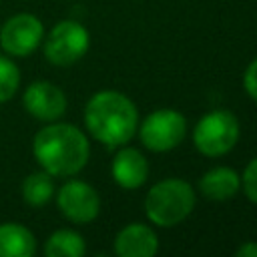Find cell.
<instances>
[{
  "instance_id": "3",
  "label": "cell",
  "mask_w": 257,
  "mask_h": 257,
  "mask_svg": "<svg viewBox=\"0 0 257 257\" xmlns=\"http://www.w3.org/2000/svg\"><path fill=\"white\" fill-rule=\"evenodd\" d=\"M195 207L193 187L183 179H165L151 187L145 199L147 217L159 227L181 223Z\"/></svg>"
},
{
  "instance_id": "15",
  "label": "cell",
  "mask_w": 257,
  "mask_h": 257,
  "mask_svg": "<svg viewBox=\"0 0 257 257\" xmlns=\"http://www.w3.org/2000/svg\"><path fill=\"white\" fill-rule=\"evenodd\" d=\"M22 199L26 205L38 209V207H44L52 197H54V181H52V175L46 173V171H34L30 173L24 181H22Z\"/></svg>"
},
{
  "instance_id": "17",
  "label": "cell",
  "mask_w": 257,
  "mask_h": 257,
  "mask_svg": "<svg viewBox=\"0 0 257 257\" xmlns=\"http://www.w3.org/2000/svg\"><path fill=\"white\" fill-rule=\"evenodd\" d=\"M241 183H243V191L245 195L257 203V157L253 161H249V165L245 167L243 171V177H241Z\"/></svg>"
},
{
  "instance_id": "8",
  "label": "cell",
  "mask_w": 257,
  "mask_h": 257,
  "mask_svg": "<svg viewBox=\"0 0 257 257\" xmlns=\"http://www.w3.org/2000/svg\"><path fill=\"white\" fill-rule=\"evenodd\" d=\"M56 205L60 213L72 223H90L100 211V199L94 187L84 181H66L56 193Z\"/></svg>"
},
{
  "instance_id": "1",
  "label": "cell",
  "mask_w": 257,
  "mask_h": 257,
  "mask_svg": "<svg viewBox=\"0 0 257 257\" xmlns=\"http://www.w3.org/2000/svg\"><path fill=\"white\" fill-rule=\"evenodd\" d=\"M32 155L42 171L52 177H72L90 157L86 135L68 122H48L32 139Z\"/></svg>"
},
{
  "instance_id": "11",
  "label": "cell",
  "mask_w": 257,
  "mask_h": 257,
  "mask_svg": "<svg viewBox=\"0 0 257 257\" xmlns=\"http://www.w3.org/2000/svg\"><path fill=\"white\" fill-rule=\"evenodd\" d=\"M159 249L155 231L143 223H131L118 231L114 239V251L120 257H153Z\"/></svg>"
},
{
  "instance_id": "10",
  "label": "cell",
  "mask_w": 257,
  "mask_h": 257,
  "mask_svg": "<svg viewBox=\"0 0 257 257\" xmlns=\"http://www.w3.org/2000/svg\"><path fill=\"white\" fill-rule=\"evenodd\" d=\"M110 173L116 185H120L122 189H139L149 177V163L141 151L124 147L114 155Z\"/></svg>"
},
{
  "instance_id": "9",
  "label": "cell",
  "mask_w": 257,
  "mask_h": 257,
  "mask_svg": "<svg viewBox=\"0 0 257 257\" xmlns=\"http://www.w3.org/2000/svg\"><path fill=\"white\" fill-rule=\"evenodd\" d=\"M22 104L26 112L42 122H54L66 112V94L48 80H34L26 86Z\"/></svg>"
},
{
  "instance_id": "13",
  "label": "cell",
  "mask_w": 257,
  "mask_h": 257,
  "mask_svg": "<svg viewBox=\"0 0 257 257\" xmlns=\"http://www.w3.org/2000/svg\"><path fill=\"white\" fill-rule=\"evenodd\" d=\"M239 187H241V177L237 175V171H233L229 167L209 169L199 181L201 193L213 201H227V199L235 197Z\"/></svg>"
},
{
  "instance_id": "5",
  "label": "cell",
  "mask_w": 257,
  "mask_h": 257,
  "mask_svg": "<svg viewBox=\"0 0 257 257\" xmlns=\"http://www.w3.org/2000/svg\"><path fill=\"white\" fill-rule=\"evenodd\" d=\"M239 139V120L229 110L207 112L193 131V143L205 157H221L229 153Z\"/></svg>"
},
{
  "instance_id": "12",
  "label": "cell",
  "mask_w": 257,
  "mask_h": 257,
  "mask_svg": "<svg viewBox=\"0 0 257 257\" xmlns=\"http://www.w3.org/2000/svg\"><path fill=\"white\" fill-rule=\"evenodd\" d=\"M36 253V237L22 223H0V257H32Z\"/></svg>"
},
{
  "instance_id": "14",
  "label": "cell",
  "mask_w": 257,
  "mask_h": 257,
  "mask_svg": "<svg viewBox=\"0 0 257 257\" xmlns=\"http://www.w3.org/2000/svg\"><path fill=\"white\" fill-rule=\"evenodd\" d=\"M84 253L86 243L82 235L72 229H58L44 243L46 257H82Z\"/></svg>"
},
{
  "instance_id": "2",
  "label": "cell",
  "mask_w": 257,
  "mask_h": 257,
  "mask_svg": "<svg viewBox=\"0 0 257 257\" xmlns=\"http://www.w3.org/2000/svg\"><path fill=\"white\" fill-rule=\"evenodd\" d=\"M84 124L98 143L120 147L128 143L137 131V106L122 92L100 90L92 94L84 106Z\"/></svg>"
},
{
  "instance_id": "7",
  "label": "cell",
  "mask_w": 257,
  "mask_h": 257,
  "mask_svg": "<svg viewBox=\"0 0 257 257\" xmlns=\"http://www.w3.org/2000/svg\"><path fill=\"white\" fill-rule=\"evenodd\" d=\"M44 38V24L30 12H18L10 16L0 28V48L8 56L32 54Z\"/></svg>"
},
{
  "instance_id": "6",
  "label": "cell",
  "mask_w": 257,
  "mask_h": 257,
  "mask_svg": "<svg viewBox=\"0 0 257 257\" xmlns=\"http://www.w3.org/2000/svg\"><path fill=\"white\" fill-rule=\"evenodd\" d=\"M141 141L149 151L155 153H165L175 149L187 133V120L181 112L173 110V108H161L151 112L141 128Z\"/></svg>"
},
{
  "instance_id": "19",
  "label": "cell",
  "mask_w": 257,
  "mask_h": 257,
  "mask_svg": "<svg viewBox=\"0 0 257 257\" xmlns=\"http://www.w3.org/2000/svg\"><path fill=\"white\" fill-rule=\"evenodd\" d=\"M235 253H237L239 257H257V243H255V241H247V243H243Z\"/></svg>"
},
{
  "instance_id": "16",
  "label": "cell",
  "mask_w": 257,
  "mask_h": 257,
  "mask_svg": "<svg viewBox=\"0 0 257 257\" xmlns=\"http://www.w3.org/2000/svg\"><path fill=\"white\" fill-rule=\"evenodd\" d=\"M20 88V68L8 56L0 54V104L8 102Z\"/></svg>"
},
{
  "instance_id": "4",
  "label": "cell",
  "mask_w": 257,
  "mask_h": 257,
  "mask_svg": "<svg viewBox=\"0 0 257 257\" xmlns=\"http://www.w3.org/2000/svg\"><path fill=\"white\" fill-rule=\"evenodd\" d=\"M88 46V30L76 20H62L54 24L42 38L44 56L54 66H72L86 54Z\"/></svg>"
},
{
  "instance_id": "18",
  "label": "cell",
  "mask_w": 257,
  "mask_h": 257,
  "mask_svg": "<svg viewBox=\"0 0 257 257\" xmlns=\"http://www.w3.org/2000/svg\"><path fill=\"white\" fill-rule=\"evenodd\" d=\"M243 86H245L247 94L257 100V58L251 60V64L247 66L245 76H243Z\"/></svg>"
}]
</instances>
